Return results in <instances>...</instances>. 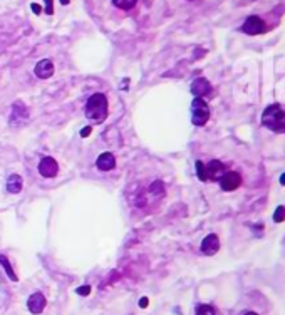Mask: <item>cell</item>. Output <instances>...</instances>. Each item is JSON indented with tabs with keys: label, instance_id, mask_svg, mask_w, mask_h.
<instances>
[{
	"label": "cell",
	"instance_id": "6da1fadb",
	"mask_svg": "<svg viewBox=\"0 0 285 315\" xmlns=\"http://www.w3.org/2000/svg\"><path fill=\"white\" fill-rule=\"evenodd\" d=\"M262 124L269 127L273 133L284 134L285 133V111L280 104H270L265 108L264 114H262Z\"/></svg>",
	"mask_w": 285,
	"mask_h": 315
},
{
	"label": "cell",
	"instance_id": "7a4b0ae2",
	"mask_svg": "<svg viewBox=\"0 0 285 315\" xmlns=\"http://www.w3.org/2000/svg\"><path fill=\"white\" fill-rule=\"evenodd\" d=\"M86 116L87 119L94 123H102L108 116V99L104 94H94L89 97L86 104Z\"/></svg>",
	"mask_w": 285,
	"mask_h": 315
},
{
	"label": "cell",
	"instance_id": "3957f363",
	"mask_svg": "<svg viewBox=\"0 0 285 315\" xmlns=\"http://www.w3.org/2000/svg\"><path fill=\"white\" fill-rule=\"evenodd\" d=\"M210 119V108L203 97H195L191 102V121L195 126H205Z\"/></svg>",
	"mask_w": 285,
	"mask_h": 315
},
{
	"label": "cell",
	"instance_id": "277c9868",
	"mask_svg": "<svg viewBox=\"0 0 285 315\" xmlns=\"http://www.w3.org/2000/svg\"><path fill=\"white\" fill-rule=\"evenodd\" d=\"M242 31L248 35H258V34H262V32L265 31V24H264V20H262L260 17L250 16L247 20L243 22Z\"/></svg>",
	"mask_w": 285,
	"mask_h": 315
},
{
	"label": "cell",
	"instance_id": "5b68a950",
	"mask_svg": "<svg viewBox=\"0 0 285 315\" xmlns=\"http://www.w3.org/2000/svg\"><path fill=\"white\" fill-rule=\"evenodd\" d=\"M242 185V176L237 171H226L220 179V186L223 191H233Z\"/></svg>",
	"mask_w": 285,
	"mask_h": 315
},
{
	"label": "cell",
	"instance_id": "8992f818",
	"mask_svg": "<svg viewBox=\"0 0 285 315\" xmlns=\"http://www.w3.org/2000/svg\"><path fill=\"white\" fill-rule=\"evenodd\" d=\"M57 170H59V166H57L56 159H52V158H44V159L39 163V173L42 174L44 178H54L57 174Z\"/></svg>",
	"mask_w": 285,
	"mask_h": 315
},
{
	"label": "cell",
	"instance_id": "52a82bcc",
	"mask_svg": "<svg viewBox=\"0 0 285 315\" xmlns=\"http://www.w3.org/2000/svg\"><path fill=\"white\" fill-rule=\"evenodd\" d=\"M206 166V178L208 179H213V181H217V179H222V176L226 173L225 171V164L222 163V161L218 159H213L210 161L208 164H205Z\"/></svg>",
	"mask_w": 285,
	"mask_h": 315
},
{
	"label": "cell",
	"instance_id": "ba28073f",
	"mask_svg": "<svg viewBox=\"0 0 285 315\" xmlns=\"http://www.w3.org/2000/svg\"><path fill=\"white\" fill-rule=\"evenodd\" d=\"M191 93L195 94L196 97H203V96H206V94H210V93H211V84L208 82L206 79L198 78L196 80H193V84H191Z\"/></svg>",
	"mask_w": 285,
	"mask_h": 315
},
{
	"label": "cell",
	"instance_id": "9c48e42d",
	"mask_svg": "<svg viewBox=\"0 0 285 315\" xmlns=\"http://www.w3.org/2000/svg\"><path fill=\"white\" fill-rule=\"evenodd\" d=\"M220 248V240L217 235H208L202 241V252L205 255H215Z\"/></svg>",
	"mask_w": 285,
	"mask_h": 315
},
{
	"label": "cell",
	"instance_id": "30bf717a",
	"mask_svg": "<svg viewBox=\"0 0 285 315\" xmlns=\"http://www.w3.org/2000/svg\"><path fill=\"white\" fill-rule=\"evenodd\" d=\"M54 74V64L49 59H44L35 65V76L41 79H47Z\"/></svg>",
	"mask_w": 285,
	"mask_h": 315
},
{
	"label": "cell",
	"instance_id": "8fae6325",
	"mask_svg": "<svg viewBox=\"0 0 285 315\" xmlns=\"http://www.w3.org/2000/svg\"><path fill=\"white\" fill-rule=\"evenodd\" d=\"M97 168H99L101 171H109L112 170V168L116 166V159L114 156L111 155V153H104V155H101L97 158Z\"/></svg>",
	"mask_w": 285,
	"mask_h": 315
},
{
	"label": "cell",
	"instance_id": "7c38bea8",
	"mask_svg": "<svg viewBox=\"0 0 285 315\" xmlns=\"http://www.w3.org/2000/svg\"><path fill=\"white\" fill-rule=\"evenodd\" d=\"M7 189H9L10 193H19L22 189V178L19 174H12V176L9 178V181H7Z\"/></svg>",
	"mask_w": 285,
	"mask_h": 315
},
{
	"label": "cell",
	"instance_id": "4fadbf2b",
	"mask_svg": "<svg viewBox=\"0 0 285 315\" xmlns=\"http://www.w3.org/2000/svg\"><path fill=\"white\" fill-rule=\"evenodd\" d=\"M29 305H31V309L34 310V312H39V310H42V307H44V299L41 295H34L31 299V303H29Z\"/></svg>",
	"mask_w": 285,
	"mask_h": 315
},
{
	"label": "cell",
	"instance_id": "5bb4252c",
	"mask_svg": "<svg viewBox=\"0 0 285 315\" xmlns=\"http://www.w3.org/2000/svg\"><path fill=\"white\" fill-rule=\"evenodd\" d=\"M112 2H114V5L119 7V9L129 10V9H133V7L136 5L138 0H112Z\"/></svg>",
	"mask_w": 285,
	"mask_h": 315
},
{
	"label": "cell",
	"instance_id": "9a60e30c",
	"mask_svg": "<svg viewBox=\"0 0 285 315\" xmlns=\"http://www.w3.org/2000/svg\"><path fill=\"white\" fill-rule=\"evenodd\" d=\"M196 174H198L200 181H206V166L202 163V161H196Z\"/></svg>",
	"mask_w": 285,
	"mask_h": 315
},
{
	"label": "cell",
	"instance_id": "2e32d148",
	"mask_svg": "<svg viewBox=\"0 0 285 315\" xmlns=\"http://www.w3.org/2000/svg\"><path fill=\"white\" fill-rule=\"evenodd\" d=\"M196 315H217V314H215V309L211 305H198Z\"/></svg>",
	"mask_w": 285,
	"mask_h": 315
},
{
	"label": "cell",
	"instance_id": "e0dca14e",
	"mask_svg": "<svg viewBox=\"0 0 285 315\" xmlns=\"http://www.w3.org/2000/svg\"><path fill=\"white\" fill-rule=\"evenodd\" d=\"M273 221H275V223H282V221H285V208H284V206H279V208H277V211L273 213Z\"/></svg>",
	"mask_w": 285,
	"mask_h": 315
},
{
	"label": "cell",
	"instance_id": "ac0fdd59",
	"mask_svg": "<svg viewBox=\"0 0 285 315\" xmlns=\"http://www.w3.org/2000/svg\"><path fill=\"white\" fill-rule=\"evenodd\" d=\"M0 263H2V265L5 267V270H7V273H9V275H10V278H12V280H16V275H14L12 268H10V263H9V260H7L5 256H2V255H0Z\"/></svg>",
	"mask_w": 285,
	"mask_h": 315
},
{
	"label": "cell",
	"instance_id": "d6986e66",
	"mask_svg": "<svg viewBox=\"0 0 285 315\" xmlns=\"http://www.w3.org/2000/svg\"><path fill=\"white\" fill-rule=\"evenodd\" d=\"M91 134V127H86V129L82 131V136H89Z\"/></svg>",
	"mask_w": 285,
	"mask_h": 315
},
{
	"label": "cell",
	"instance_id": "ffe728a7",
	"mask_svg": "<svg viewBox=\"0 0 285 315\" xmlns=\"http://www.w3.org/2000/svg\"><path fill=\"white\" fill-rule=\"evenodd\" d=\"M32 9H34V12H35V14H39V12H41V7H39V5H35V3H34V5H32Z\"/></svg>",
	"mask_w": 285,
	"mask_h": 315
},
{
	"label": "cell",
	"instance_id": "44dd1931",
	"mask_svg": "<svg viewBox=\"0 0 285 315\" xmlns=\"http://www.w3.org/2000/svg\"><path fill=\"white\" fill-rule=\"evenodd\" d=\"M280 185H284V186H285V173L282 174V176H280Z\"/></svg>",
	"mask_w": 285,
	"mask_h": 315
},
{
	"label": "cell",
	"instance_id": "7402d4cb",
	"mask_svg": "<svg viewBox=\"0 0 285 315\" xmlns=\"http://www.w3.org/2000/svg\"><path fill=\"white\" fill-rule=\"evenodd\" d=\"M243 315H258V314H255V312H245Z\"/></svg>",
	"mask_w": 285,
	"mask_h": 315
},
{
	"label": "cell",
	"instance_id": "603a6c76",
	"mask_svg": "<svg viewBox=\"0 0 285 315\" xmlns=\"http://www.w3.org/2000/svg\"><path fill=\"white\" fill-rule=\"evenodd\" d=\"M61 3L62 5H65V3H69V0H61Z\"/></svg>",
	"mask_w": 285,
	"mask_h": 315
}]
</instances>
